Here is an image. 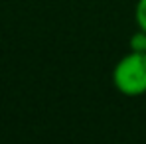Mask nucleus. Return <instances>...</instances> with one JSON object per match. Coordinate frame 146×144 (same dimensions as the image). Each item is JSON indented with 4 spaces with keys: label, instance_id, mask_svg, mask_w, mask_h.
<instances>
[{
    "label": "nucleus",
    "instance_id": "f257e3e1",
    "mask_svg": "<svg viewBox=\"0 0 146 144\" xmlns=\"http://www.w3.org/2000/svg\"><path fill=\"white\" fill-rule=\"evenodd\" d=\"M113 85L124 97L146 93V51H128L113 67Z\"/></svg>",
    "mask_w": 146,
    "mask_h": 144
},
{
    "label": "nucleus",
    "instance_id": "f03ea898",
    "mask_svg": "<svg viewBox=\"0 0 146 144\" xmlns=\"http://www.w3.org/2000/svg\"><path fill=\"white\" fill-rule=\"evenodd\" d=\"M128 48H130V51H146V32L136 30L128 38Z\"/></svg>",
    "mask_w": 146,
    "mask_h": 144
},
{
    "label": "nucleus",
    "instance_id": "7ed1b4c3",
    "mask_svg": "<svg viewBox=\"0 0 146 144\" xmlns=\"http://www.w3.org/2000/svg\"><path fill=\"white\" fill-rule=\"evenodd\" d=\"M134 20H136V28L146 32V0H138L136 8H134Z\"/></svg>",
    "mask_w": 146,
    "mask_h": 144
}]
</instances>
